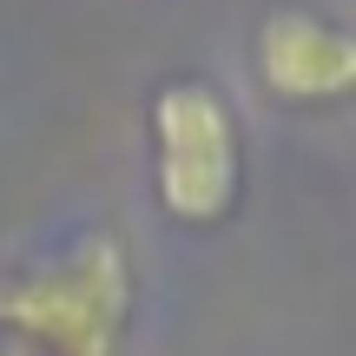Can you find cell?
<instances>
[{"mask_svg":"<svg viewBox=\"0 0 356 356\" xmlns=\"http://www.w3.org/2000/svg\"><path fill=\"white\" fill-rule=\"evenodd\" d=\"M132 323V257L119 231L86 225L66 244L0 270L7 356H119Z\"/></svg>","mask_w":356,"mask_h":356,"instance_id":"1","label":"cell"},{"mask_svg":"<svg viewBox=\"0 0 356 356\" xmlns=\"http://www.w3.org/2000/svg\"><path fill=\"white\" fill-rule=\"evenodd\" d=\"M152 191L172 225H225L244 191L238 113L211 79H165L152 92Z\"/></svg>","mask_w":356,"mask_h":356,"instance_id":"2","label":"cell"},{"mask_svg":"<svg viewBox=\"0 0 356 356\" xmlns=\"http://www.w3.org/2000/svg\"><path fill=\"white\" fill-rule=\"evenodd\" d=\"M251 60L284 106H337L356 86V33L310 7H270L251 33Z\"/></svg>","mask_w":356,"mask_h":356,"instance_id":"3","label":"cell"}]
</instances>
